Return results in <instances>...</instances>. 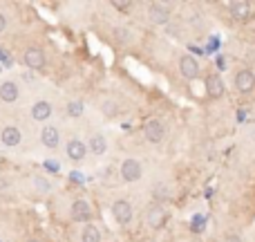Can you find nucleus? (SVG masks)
I'll list each match as a JSON object with an SVG mask.
<instances>
[{
    "instance_id": "obj_1",
    "label": "nucleus",
    "mask_w": 255,
    "mask_h": 242,
    "mask_svg": "<svg viewBox=\"0 0 255 242\" xmlns=\"http://www.w3.org/2000/svg\"><path fill=\"white\" fill-rule=\"evenodd\" d=\"M112 215L119 225H128L130 220H132V207H130V202L126 200H116L112 204Z\"/></svg>"
},
{
    "instance_id": "obj_2",
    "label": "nucleus",
    "mask_w": 255,
    "mask_h": 242,
    "mask_svg": "<svg viewBox=\"0 0 255 242\" xmlns=\"http://www.w3.org/2000/svg\"><path fill=\"white\" fill-rule=\"evenodd\" d=\"M23 61L29 69H43L45 68V54H43L38 47H29L27 52H25Z\"/></svg>"
},
{
    "instance_id": "obj_3",
    "label": "nucleus",
    "mask_w": 255,
    "mask_h": 242,
    "mask_svg": "<svg viewBox=\"0 0 255 242\" xmlns=\"http://www.w3.org/2000/svg\"><path fill=\"white\" fill-rule=\"evenodd\" d=\"M143 135L150 144H159V141L163 139V123L159 119H150L143 128Z\"/></svg>"
},
{
    "instance_id": "obj_4",
    "label": "nucleus",
    "mask_w": 255,
    "mask_h": 242,
    "mask_svg": "<svg viewBox=\"0 0 255 242\" xmlns=\"http://www.w3.org/2000/svg\"><path fill=\"white\" fill-rule=\"evenodd\" d=\"M148 16H150V20L155 25H166L170 20V9L166 5H161V2H152L150 9H148Z\"/></svg>"
},
{
    "instance_id": "obj_5",
    "label": "nucleus",
    "mask_w": 255,
    "mask_h": 242,
    "mask_svg": "<svg viewBox=\"0 0 255 242\" xmlns=\"http://www.w3.org/2000/svg\"><path fill=\"white\" fill-rule=\"evenodd\" d=\"M70 213H72V220H74V222H87V220L92 218V208H90V204H87L85 200H76L74 204H72Z\"/></svg>"
},
{
    "instance_id": "obj_6",
    "label": "nucleus",
    "mask_w": 255,
    "mask_h": 242,
    "mask_svg": "<svg viewBox=\"0 0 255 242\" xmlns=\"http://www.w3.org/2000/svg\"><path fill=\"white\" fill-rule=\"evenodd\" d=\"M121 177L126 182H137L141 177V164L137 159H126L121 164Z\"/></svg>"
},
{
    "instance_id": "obj_7",
    "label": "nucleus",
    "mask_w": 255,
    "mask_h": 242,
    "mask_svg": "<svg viewBox=\"0 0 255 242\" xmlns=\"http://www.w3.org/2000/svg\"><path fill=\"white\" fill-rule=\"evenodd\" d=\"M235 87H238L239 92H251L255 87V76L251 69H239L238 74H235Z\"/></svg>"
},
{
    "instance_id": "obj_8",
    "label": "nucleus",
    "mask_w": 255,
    "mask_h": 242,
    "mask_svg": "<svg viewBox=\"0 0 255 242\" xmlns=\"http://www.w3.org/2000/svg\"><path fill=\"white\" fill-rule=\"evenodd\" d=\"M179 72L181 76H186V79H197L199 74V63L195 61L192 56H181L179 61Z\"/></svg>"
},
{
    "instance_id": "obj_9",
    "label": "nucleus",
    "mask_w": 255,
    "mask_h": 242,
    "mask_svg": "<svg viewBox=\"0 0 255 242\" xmlns=\"http://www.w3.org/2000/svg\"><path fill=\"white\" fill-rule=\"evenodd\" d=\"M206 92L213 99H220L224 94V81H222L220 74H208V79H206Z\"/></svg>"
},
{
    "instance_id": "obj_10",
    "label": "nucleus",
    "mask_w": 255,
    "mask_h": 242,
    "mask_svg": "<svg viewBox=\"0 0 255 242\" xmlns=\"http://www.w3.org/2000/svg\"><path fill=\"white\" fill-rule=\"evenodd\" d=\"M20 97V90L14 81H5L2 86H0V99L5 101V104H14L16 99Z\"/></svg>"
},
{
    "instance_id": "obj_11",
    "label": "nucleus",
    "mask_w": 255,
    "mask_h": 242,
    "mask_svg": "<svg viewBox=\"0 0 255 242\" xmlns=\"http://www.w3.org/2000/svg\"><path fill=\"white\" fill-rule=\"evenodd\" d=\"M52 112H54V108H52V104H49V101H38V104L32 105V117H34L36 121L49 119V117H52Z\"/></svg>"
},
{
    "instance_id": "obj_12",
    "label": "nucleus",
    "mask_w": 255,
    "mask_h": 242,
    "mask_svg": "<svg viewBox=\"0 0 255 242\" xmlns=\"http://www.w3.org/2000/svg\"><path fill=\"white\" fill-rule=\"evenodd\" d=\"M67 157L70 159H74V161H81L83 157H85V144L83 141H79V139H70L67 141Z\"/></svg>"
},
{
    "instance_id": "obj_13",
    "label": "nucleus",
    "mask_w": 255,
    "mask_h": 242,
    "mask_svg": "<svg viewBox=\"0 0 255 242\" xmlns=\"http://www.w3.org/2000/svg\"><path fill=\"white\" fill-rule=\"evenodd\" d=\"M41 141L45 148L54 150L58 146V130L54 126H45L43 128V133H41Z\"/></svg>"
},
{
    "instance_id": "obj_14",
    "label": "nucleus",
    "mask_w": 255,
    "mask_h": 242,
    "mask_svg": "<svg viewBox=\"0 0 255 242\" xmlns=\"http://www.w3.org/2000/svg\"><path fill=\"white\" fill-rule=\"evenodd\" d=\"M0 139H2V144L5 146L14 148V146L20 144V130H18L16 126H7L5 130H2V135H0Z\"/></svg>"
},
{
    "instance_id": "obj_15",
    "label": "nucleus",
    "mask_w": 255,
    "mask_h": 242,
    "mask_svg": "<svg viewBox=\"0 0 255 242\" xmlns=\"http://www.w3.org/2000/svg\"><path fill=\"white\" fill-rule=\"evenodd\" d=\"M231 14L235 20H246V18L251 16V5L249 2H231Z\"/></svg>"
},
{
    "instance_id": "obj_16",
    "label": "nucleus",
    "mask_w": 255,
    "mask_h": 242,
    "mask_svg": "<svg viewBox=\"0 0 255 242\" xmlns=\"http://www.w3.org/2000/svg\"><path fill=\"white\" fill-rule=\"evenodd\" d=\"M161 225H163V208L161 207H152L150 211H148V226L159 229Z\"/></svg>"
},
{
    "instance_id": "obj_17",
    "label": "nucleus",
    "mask_w": 255,
    "mask_h": 242,
    "mask_svg": "<svg viewBox=\"0 0 255 242\" xmlns=\"http://www.w3.org/2000/svg\"><path fill=\"white\" fill-rule=\"evenodd\" d=\"M90 150H92L94 155H103L105 150H108V141H105L103 135H94L90 139Z\"/></svg>"
},
{
    "instance_id": "obj_18",
    "label": "nucleus",
    "mask_w": 255,
    "mask_h": 242,
    "mask_svg": "<svg viewBox=\"0 0 255 242\" xmlns=\"http://www.w3.org/2000/svg\"><path fill=\"white\" fill-rule=\"evenodd\" d=\"M81 242H101L99 229L94 225H85V229H83V233H81Z\"/></svg>"
},
{
    "instance_id": "obj_19",
    "label": "nucleus",
    "mask_w": 255,
    "mask_h": 242,
    "mask_svg": "<svg viewBox=\"0 0 255 242\" xmlns=\"http://www.w3.org/2000/svg\"><path fill=\"white\" fill-rule=\"evenodd\" d=\"M81 112H83V104H81V101H74V104L67 105V115H70V117H79Z\"/></svg>"
},
{
    "instance_id": "obj_20",
    "label": "nucleus",
    "mask_w": 255,
    "mask_h": 242,
    "mask_svg": "<svg viewBox=\"0 0 255 242\" xmlns=\"http://www.w3.org/2000/svg\"><path fill=\"white\" fill-rule=\"evenodd\" d=\"M114 34H116V38H119V40H123V43H130V36H128L130 32H128L126 27H116Z\"/></svg>"
},
{
    "instance_id": "obj_21",
    "label": "nucleus",
    "mask_w": 255,
    "mask_h": 242,
    "mask_svg": "<svg viewBox=\"0 0 255 242\" xmlns=\"http://www.w3.org/2000/svg\"><path fill=\"white\" fill-rule=\"evenodd\" d=\"M112 7L119 12H128V9H132V2H112Z\"/></svg>"
},
{
    "instance_id": "obj_22",
    "label": "nucleus",
    "mask_w": 255,
    "mask_h": 242,
    "mask_svg": "<svg viewBox=\"0 0 255 242\" xmlns=\"http://www.w3.org/2000/svg\"><path fill=\"white\" fill-rule=\"evenodd\" d=\"M36 184L41 186L43 190H49V184H45V179H43V177H36Z\"/></svg>"
},
{
    "instance_id": "obj_23",
    "label": "nucleus",
    "mask_w": 255,
    "mask_h": 242,
    "mask_svg": "<svg viewBox=\"0 0 255 242\" xmlns=\"http://www.w3.org/2000/svg\"><path fill=\"white\" fill-rule=\"evenodd\" d=\"M7 27V20H5V16H2V14H0V32H2V29Z\"/></svg>"
},
{
    "instance_id": "obj_24",
    "label": "nucleus",
    "mask_w": 255,
    "mask_h": 242,
    "mask_svg": "<svg viewBox=\"0 0 255 242\" xmlns=\"http://www.w3.org/2000/svg\"><path fill=\"white\" fill-rule=\"evenodd\" d=\"M226 242H242V240H239L238 236H228V238H226Z\"/></svg>"
},
{
    "instance_id": "obj_25",
    "label": "nucleus",
    "mask_w": 255,
    "mask_h": 242,
    "mask_svg": "<svg viewBox=\"0 0 255 242\" xmlns=\"http://www.w3.org/2000/svg\"><path fill=\"white\" fill-rule=\"evenodd\" d=\"M27 242H38V240H27Z\"/></svg>"
}]
</instances>
